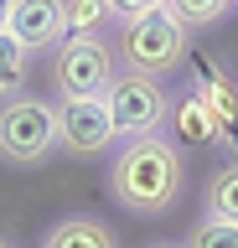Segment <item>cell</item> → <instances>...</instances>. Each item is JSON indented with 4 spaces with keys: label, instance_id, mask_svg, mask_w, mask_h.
<instances>
[{
    "label": "cell",
    "instance_id": "cell-18",
    "mask_svg": "<svg viewBox=\"0 0 238 248\" xmlns=\"http://www.w3.org/2000/svg\"><path fill=\"white\" fill-rule=\"evenodd\" d=\"M145 248H187V243H145Z\"/></svg>",
    "mask_w": 238,
    "mask_h": 248
},
{
    "label": "cell",
    "instance_id": "cell-1",
    "mask_svg": "<svg viewBox=\"0 0 238 248\" xmlns=\"http://www.w3.org/2000/svg\"><path fill=\"white\" fill-rule=\"evenodd\" d=\"M109 197L129 217H166L187 197V155L166 129L140 140H119L109 160Z\"/></svg>",
    "mask_w": 238,
    "mask_h": 248
},
{
    "label": "cell",
    "instance_id": "cell-3",
    "mask_svg": "<svg viewBox=\"0 0 238 248\" xmlns=\"http://www.w3.org/2000/svg\"><path fill=\"white\" fill-rule=\"evenodd\" d=\"M119 62H114L109 36H63L47 52V83L57 88V98H98L109 93Z\"/></svg>",
    "mask_w": 238,
    "mask_h": 248
},
{
    "label": "cell",
    "instance_id": "cell-17",
    "mask_svg": "<svg viewBox=\"0 0 238 248\" xmlns=\"http://www.w3.org/2000/svg\"><path fill=\"white\" fill-rule=\"evenodd\" d=\"M5 21H11V0H0V31H5Z\"/></svg>",
    "mask_w": 238,
    "mask_h": 248
},
{
    "label": "cell",
    "instance_id": "cell-20",
    "mask_svg": "<svg viewBox=\"0 0 238 248\" xmlns=\"http://www.w3.org/2000/svg\"><path fill=\"white\" fill-rule=\"evenodd\" d=\"M228 5H238V0H228Z\"/></svg>",
    "mask_w": 238,
    "mask_h": 248
},
{
    "label": "cell",
    "instance_id": "cell-14",
    "mask_svg": "<svg viewBox=\"0 0 238 248\" xmlns=\"http://www.w3.org/2000/svg\"><path fill=\"white\" fill-rule=\"evenodd\" d=\"M166 11H171L187 31H202V26H218L233 5H228V0H166Z\"/></svg>",
    "mask_w": 238,
    "mask_h": 248
},
{
    "label": "cell",
    "instance_id": "cell-9",
    "mask_svg": "<svg viewBox=\"0 0 238 248\" xmlns=\"http://www.w3.org/2000/svg\"><path fill=\"white\" fill-rule=\"evenodd\" d=\"M197 88H202V98L212 104V114H218V124H222V135L233 140V135H238V83L228 78V67L207 57L202 67H197Z\"/></svg>",
    "mask_w": 238,
    "mask_h": 248
},
{
    "label": "cell",
    "instance_id": "cell-4",
    "mask_svg": "<svg viewBox=\"0 0 238 248\" xmlns=\"http://www.w3.org/2000/svg\"><path fill=\"white\" fill-rule=\"evenodd\" d=\"M57 150V104L16 93L0 104V160L5 166H42Z\"/></svg>",
    "mask_w": 238,
    "mask_h": 248
},
{
    "label": "cell",
    "instance_id": "cell-13",
    "mask_svg": "<svg viewBox=\"0 0 238 248\" xmlns=\"http://www.w3.org/2000/svg\"><path fill=\"white\" fill-rule=\"evenodd\" d=\"M63 16H67V36H109L114 26L109 0H63Z\"/></svg>",
    "mask_w": 238,
    "mask_h": 248
},
{
    "label": "cell",
    "instance_id": "cell-10",
    "mask_svg": "<svg viewBox=\"0 0 238 248\" xmlns=\"http://www.w3.org/2000/svg\"><path fill=\"white\" fill-rule=\"evenodd\" d=\"M42 248H119V238H114V228L104 222V217H63V222H52L47 238H42Z\"/></svg>",
    "mask_w": 238,
    "mask_h": 248
},
{
    "label": "cell",
    "instance_id": "cell-11",
    "mask_svg": "<svg viewBox=\"0 0 238 248\" xmlns=\"http://www.w3.org/2000/svg\"><path fill=\"white\" fill-rule=\"evenodd\" d=\"M26 78H32V52L11 31H0V104L16 98V93H26Z\"/></svg>",
    "mask_w": 238,
    "mask_h": 248
},
{
    "label": "cell",
    "instance_id": "cell-6",
    "mask_svg": "<svg viewBox=\"0 0 238 248\" xmlns=\"http://www.w3.org/2000/svg\"><path fill=\"white\" fill-rule=\"evenodd\" d=\"M114 114H109V98H57V150L78 155H104L114 145Z\"/></svg>",
    "mask_w": 238,
    "mask_h": 248
},
{
    "label": "cell",
    "instance_id": "cell-7",
    "mask_svg": "<svg viewBox=\"0 0 238 248\" xmlns=\"http://www.w3.org/2000/svg\"><path fill=\"white\" fill-rule=\"evenodd\" d=\"M5 31H11L26 52H52V46L67 36L63 0H11V21H5Z\"/></svg>",
    "mask_w": 238,
    "mask_h": 248
},
{
    "label": "cell",
    "instance_id": "cell-2",
    "mask_svg": "<svg viewBox=\"0 0 238 248\" xmlns=\"http://www.w3.org/2000/svg\"><path fill=\"white\" fill-rule=\"evenodd\" d=\"M109 46H114L119 73H145V78H160V83H166V78L187 62L191 31L160 5V11L135 16V21H119V36H114Z\"/></svg>",
    "mask_w": 238,
    "mask_h": 248
},
{
    "label": "cell",
    "instance_id": "cell-5",
    "mask_svg": "<svg viewBox=\"0 0 238 248\" xmlns=\"http://www.w3.org/2000/svg\"><path fill=\"white\" fill-rule=\"evenodd\" d=\"M109 114H114V135L119 140H140V135H156L166 129V114H171V93L160 78H145V73H114L109 83Z\"/></svg>",
    "mask_w": 238,
    "mask_h": 248
},
{
    "label": "cell",
    "instance_id": "cell-19",
    "mask_svg": "<svg viewBox=\"0 0 238 248\" xmlns=\"http://www.w3.org/2000/svg\"><path fill=\"white\" fill-rule=\"evenodd\" d=\"M0 248H16V243H11V238H0Z\"/></svg>",
    "mask_w": 238,
    "mask_h": 248
},
{
    "label": "cell",
    "instance_id": "cell-12",
    "mask_svg": "<svg viewBox=\"0 0 238 248\" xmlns=\"http://www.w3.org/2000/svg\"><path fill=\"white\" fill-rule=\"evenodd\" d=\"M207 217H222V222H238V160H228V166H218L212 176H207Z\"/></svg>",
    "mask_w": 238,
    "mask_h": 248
},
{
    "label": "cell",
    "instance_id": "cell-15",
    "mask_svg": "<svg viewBox=\"0 0 238 248\" xmlns=\"http://www.w3.org/2000/svg\"><path fill=\"white\" fill-rule=\"evenodd\" d=\"M187 248H238V222H222V217H197L187 232Z\"/></svg>",
    "mask_w": 238,
    "mask_h": 248
},
{
    "label": "cell",
    "instance_id": "cell-8",
    "mask_svg": "<svg viewBox=\"0 0 238 248\" xmlns=\"http://www.w3.org/2000/svg\"><path fill=\"white\" fill-rule=\"evenodd\" d=\"M166 124L176 129V140L181 145H222V124H218V114H212V104L202 98V88L191 83L181 98H171V114H166Z\"/></svg>",
    "mask_w": 238,
    "mask_h": 248
},
{
    "label": "cell",
    "instance_id": "cell-16",
    "mask_svg": "<svg viewBox=\"0 0 238 248\" xmlns=\"http://www.w3.org/2000/svg\"><path fill=\"white\" fill-rule=\"evenodd\" d=\"M109 5H114V21H135L145 11H160L166 0H109Z\"/></svg>",
    "mask_w": 238,
    "mask_h": 248
}]
</instances>
